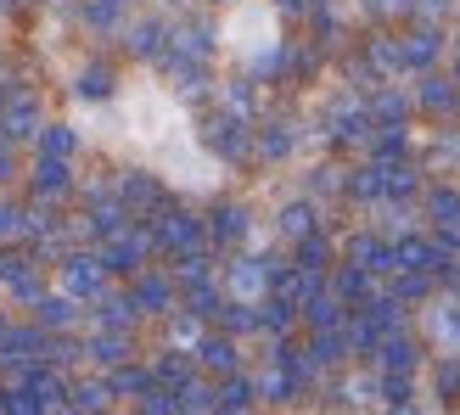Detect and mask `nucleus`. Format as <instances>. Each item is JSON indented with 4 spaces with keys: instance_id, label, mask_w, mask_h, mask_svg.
Segmentation results:
<instances>
[{
    "instance_id": "f03ea898",
    "label": "nucleus",
    "mask_w": 460,
    "mask_h": 415,
    "mask_svg": "<svg viewBox=\"0 0 460 415\" xmlns=\"http://www.w3.org/2000/svg\"><path fill=\"white\" fill-rule=\"evenodd\" d=\"M29 124H34V112H12V119H6V135H29Z\"/></svg>"
},
{
    "instance_id": "7ed1b4c3",
    "label": "nucleus",
    "mask_w": 460,
    "mask_h": 415,
    "mask_svg": "<svg viewBox=\"0 0 460 415\" xmlns=\"http://www.w3.org/2000/svg\"><path fill=\"white\" fill-rule=\"evenodd\" d=\"M67 146H74V135H62V129L45 135V152H67Z\"/></svg>"
},
{
    "instance_id": "f257e3e1",
    "label": "nucleus",
    "mask_w": 460,
    "mask_h": 415,
    "mask_svg": "<svg viewBox=\"0 0 460 415\" xmlns=\"http://www.w3.org/2000/svg\"><path fill=\"white\" fill-rule=\"evenodd\" d=\"M96 275H90V264H74V269H62V287H74V292H84Z\"/></svg>"
},
{
    "instance_id": "20e7f679",
    "label": "nucleus",
    "mask_w": 460,
    "mask_h": 415,
    "mask_svg": "<svg viewBox=\"0 0 460 415\" xmlns=\"http://www.w3.org/2000/svg\"><path fill=\"white\" fill-rule=\"evenodd\" d=\"M0 337H6V326H0Z\"/></svg>"
}]
</instances>
